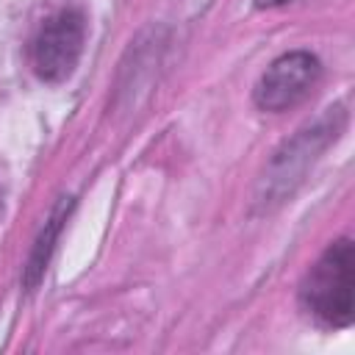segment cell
I'll list each match as a JSON object with an SVG mask.
<instances>
[{"label":"cell","instance_id":"obj_2","mask_svg":"<svg viewBox=\"0 0 355 355\" xmlns=\"http://www.w3.org/2000/svg\"><path fill=\"white\" fill-rule=\"evenodd\" d=\"M83 36H86V22L80 11L61 8L53 17H47L31 42L33 72L50 83L64 80L80 58Z\"/></svg>","mask_w":355,"mask_h":355},{"label":"cell","instance_id":"obj_4","mask_svg":"<svg viewBox=\"0 0 355 355\" xmlns=\"http://www.w3.org/2000/svg\"><path fill=\"white\" fill-rule=\"evenodd\" d=\"M283 3H288V0H255V6H258V8H269V6H283Z\"/></svg>","mask_w":355,"mask_h":355},{"label":"cell","instance_id":"obj_3","mask_svg":"<svg viewBox=\"0 0 355 355\" xmlns=\"http://www.w3.org/2000/svg\"><path fill=\"white\" fill-rule=\"evenodd\" d=\"M316 78H319V61L311 53L305 50L286 53L261 75L255 86V103L263 111H283L297 100H302Z\"/></svg>","mask_w":355,"mask_h":355},{"label":"cell","instance_id":"obj_5","mask_svg":"<svg viewBox=\"0 0 355 355\" xmlns=\"http://www.w3.org/2000/svg\"><path fill=\"white\" fill-rule=\"evenodd\" d=\"M0 211H3V197H0Z\"/></svg>","mask_w":355,"mask_h":355},{"label":"cell","instance_id":"obj_1","mask_svg":"<svg viewBox=\"0 0 355 355\" xmlns=\"http://www.w3.org/2000/svg\"><path fill=\"white\" fill-rule=\"evenodd\" d=\"M352 244L349 239H341L324 250L302 283L305 308L330 327H347L352 322Z\"/></svg>","mask_w":355,"mask_h":355}]
</instances>
